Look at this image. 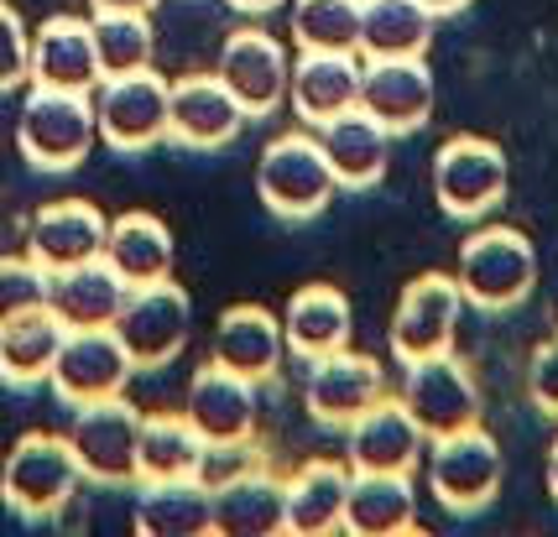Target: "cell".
Wrapping results in <instances>:
<instances>
[{"mask_svg": "<svg viewBox=\"0 0 558 537\" xmlns=\"http://www.w3.org/2000/svg\"><path fill=\"white\" fill-rule=\"evenodd\" d=\"M63 324L52 318V308H37V314L5 318L0 324V381L5 387H43L52 376V361L63 350Z\"/></svg>", "mask_w": 558, "mask_h": 537, "instance_id": "31", "label": "cell"}, {"mask_svg": "<svg viewBox=\"0 0 558 537\" xmlns=\"http://www.w3.org/2000/svg\"><path fill=\"white\" fill-rule=\"evenodd\" d=\"M245 121H251L245 105L230 95V84L219 74L178 78L168 89V142H178V147L219 151L241 136Z\"/></svg>", "mask_w": 558, "mask_h": 537, "instance_id": "15", "label": "cell"}, {"mask_svg": "<svg viewBox=\"0 0 558 537\" xmlns=\"http://www.w3.org/2000/svg\"><path fill=\"white\" fill-rule=\"evenodd\" d=\"M423 454H428V434L417 428L408 402L391 396V391L371 413H361L344 428V460H350V469H402V475H413Z\"/></svg>", "mask_w": 558, "mask_h": 537, "instance_id": "17", "label": "cell"}, {"mask_svg": "<svg viewBox=\"0 0 558 537\" xmlns=\"http://www.w3.org/2000/svg\"><path fill=\"white\" fill-rule=\"evenodd\" d=\"M365 0H292V42L298 52H361Z\"/></svg>", "mask_w": 558, "mask_h": 537, "instance_id": "35", "label": "cell"}, {"mask_svg": "<svg viewBox=\"0 0 558 537\" xmlns=\"http://www.w3.org/2000/svg\"><path fill=\"white\" fill-rule=\"evenodd\" d=\"M168 78L157 69H136V74L99 78L95 89V115L105 147L116 151H146L168 142Z\"/></svg>", "mask_w": 558, "mask_h": 537, "instance_id": "11", "label": "cell"}, {"mask_svg": "<svg viewBox=\"0 0 558 537\" xmlns=\"http://www.w3.org/2000/svg\"><path fill=\"white\" fill-rule=\"evenodd\" d=\"M105 235H110V220L99 215L95 204L58 198V204H43V209L32 215V224H26V251L48 271H63V267L99 261V256H105Z\"/></svg>", "mask_w": 558, "mask_h": 537, "instance_id": "21", "label": "cell"}, {"mask_svg": "<svg viewBox=\"0 0 558 537\" xmlns=\"http://www.w3.org/2000/svg\"><path fill=\"white\" fill-rule=\"evenodd\" d=\"M131 376H136V361L116 329H69L48 387L69 407H78V402H99V396H121Z\"/></svg>", "mask_w": 558, "mask_h": 537, "instance_id": "12", "label": "cell"}, {"mask_svg": "<svg viewBox=\"0 0 558 537\" xmlns=\"http://www.w3.org/2000/svg\"><path fill=\"white\" fill-rule=\"evenodd\" d=\"M95 11H151L157 0H89Z\"/></svg>", "mask_w": 558, "mask_h": 537, "instance_id": "40", "label": "cell"}, {"mask_svg": "<svg viewBox=\"0 0 558 537\" xmlns=\"http://www.w3.org/2000/svg\"><path fill=\"white\" fill-rule=\"evenodd\" d=\"M350 329H355V314H350V297L329 282H314V288H298L282 308V334H288V355H298L303 366L308 361H324L350 344Z\"/></svg>", "mask_w": 558, "mask_h": 537, "instance_id": "26", "label": "cell"}, {"mask_svg": "<svg viewBox=\"0 0 558 537\" xmlns=\"http://www.w3.org/2000/svg\"><path fill=\"white\" fill-rule=\"evenodd\" d=\"M408 413L417 417V428L428 439H444V434H460L470 423H481V387L454 350L444 355H423V361H408L402 366V391Z\"/></svg>", "mask_w": 558, "mask_h": 537, "instance_id": "10", "label": "cell"}, {"mask_svg": "<svg viewBox=\"0 0 558 537\" xmlns=\"http://www.w3.org/2000/svg\"><path fill=\"white\" fill-rule=\"evenodd\" d=\"M423 5H428L434 16H454V11H464L470 0H423Z\"/></svg>", "mask_w": 558, "mask_h": 537, "instance_id": "42", "label": "cell"}, {"mask_svg": "<svg viewBox=\"0 0 558 537\" xmlns=\"http://www.w3.org/2000/svg\"><path fill=\"white\" fill-rule=\"evenodd\" d=\"M355 469L350 460H308L288 475V533L324 537L344 527V501H350Z\"/></svg>", "mask_w": 558, "mask_h": 537, "instance_id": "29", "label": "cell"}, {"mask_svg": "<svg viewBox=\"0 0 558 537\" xmlns=\"http://www.w3.org/2000/svg\"><path fill=\"white\" fill-rule=\"evenodd\" d=\"M78 480L84 469H78L69 434H22L0 454V501L11 516H26V522L63 512Z\"/></svg>", "mask_w": 558, "mask_h": 537, "instance_id": "2", "label": "cell"}, {"mask_svg": "<svg viewBox=\"0 0 558 537\" xmlns=\"http://www.w3.org/2000/svg\"><path fill=\"white\" fill-rule=\"evenodd\" d=\"M89 26H95V52H99L105 78L151 69V48H157L151 11H95Z\"/></svg>", "mask_w": 558, "mask_h": 537, "instance_id": "34", "label": "cell"}, {"mask_svg": "<svg viewBox=\"0 0 558 537\" xmlns=\"http://www.w3.org/2000/svg\"><path fill=\"white\" fill-rule=\"evenodd\" d=\"M26 63H32V32H26L22 16L0 0V95L22 84Z\"/></svg>", "mask_w": 558, "mask_h": 537, "instance_id": "37", "label": "cell"}, {"mask_svg": "<svg viewBox=\"0 0 558 537\" xmlns=\"http://www.w3.org/2000/svg\"><path fill=\"white\" fill-rule=\"evenodd\" d=\"M136 533L142 537H204L215 533V490L198 475L136 480Z\"/></svg>", "mask_w": 558, "mask_h": 537, "instance_id": "23", "label": "cell"}, {"mask_svg": "<svg viewBox=\"0 0 558 537\" xmlns=\"http://www.w3.org/2000/svg\"><path fill=\"white\" fill-rule=\"evenodd\" d=\"M105 69H99L95 52V26L84 16H48V22L32 32V63H26V84H43V89H78V95H95Z\"/></svg>", "mask_w": 558, "mask_h": 537, "instance_id": "18", "label": "cell"}, {"mask_svg": "<svg viewBox=\"0 0 558 537\" xmlns=\"http://www.w3.org/2000/svg\"><path fill=\"white\" fill-rule=\"evenodd\" d=\"M256 194L267 204L277 220H318L335 194H340V178L329 168V157L318 147V131H282L271 136L262 162H256Z\"/></svg>", "mask_w": 558, "mask_h": 537, "instance_id": "1", "label": "cell"}, {"mask_svg": "<svg viewBox=\"0 0 558 537\" xmlns=\"http://www.w3.org/2000/svg\"><path fill=\"white\" fill-rule=\"evenodd\" d=\"M417 527V486L402 469H355L344 501V533L397 537Z\"/></svg>", "mask_w": 558, "mask_h": 537, "instance_id": "27", "label": "cell"}, {"mask_svg": "<svg viewBox=\"0 0 558 537\" xmlns=\"http://www.w3.org/2000/svg\"><path fill=\"white\" fill-rule=\"evenodd\" d=\"M183 417L198 428L204 443H251V434H256V381L209 361L189 381Z\"/></svg>", "mask_w": 558, "mask_h": 537, "instance_id": "19", "label": "cell"}, {"mask_svg": "<svg viewBox=\"0 0 558 537\" xmlns=\"http://www.w3.org/2000/svg\"><path fill=\"white\" fill-rule=\"evenodd\" d=\"M125 293L131 288L121 282V271L99 256V261H84V267L52 271L48 308L63 329H116Z\"/></svg>", "mask_w": 558, "mask_h": 537, "instance_id": "25", "label": "cell"}, {"mask_svg": "<svg viewBox=\"0 0 558 537\" xmlns=\"http://www.w3.org/2000/svg\"><path fill=\"white\" fill-rule=\"evenodd\" d=\"M189 329H194V303L172 277L131 288L121 303V318H116V334L131 350L136 370L172 366L183 355V344H189Z\"/></svg>", "mask_w": 558, "mask_h": 537, "instance_id": "9", "label": "cell"}, {"mask_svg": "<svg viewBox=\"0 0 558 537\" xmlns=\"http://www.w3.org/2000/svg\"><path fill=\"white\" fill-rule=\"evenodd\" d=\"M105 261L121 271L125 288H146L172 277V230L146 209H131L121 220H110L105 235Z\"/></svg>", "mask_w": 558, "mask_h": 537, "instance_id": "30", "label": "cell"}, {"mask_svg": "<svg viewBox=\"0 0 558 537\" xmlns=\"http://www.w3.org/2000/svg\"><path fill=\"white\" fill-rule=\"evenodd\" d=\"M438 16L423 0H365L361 5V58H423Z\"/></svg>", "mask_w": 558, "mask_h": 537, "instance_id": "32", "label": "cell"}, {"mask_svg": "<svg viewBox=\"0 0 558 537\" xmlns=\"http://www.w3.org/2000/svg\"><path fill=\"white\" fill-rule=\"evenodd\" d=\"M99 142L95 95L78 89H43L32 84L22 99V121H16V147L32 168L43 172H73Z\"/></svg>", "mask_w": 558, "mask_h": 537, "instance_id": "3", "label": "cell"}, {"mask_svg": "<svg viewBox=\"0 0 558 537\" xmlns=\"http://www.w3.org/2000/svg\"><path fill=\"white\" fill-rule=\"evenodd\" d=\"M423 469H428V490H434V501L444 507V512L475 516L501 496L507 460H501V443L490 439L481 423H470V428H460V434L428 439Z\"/></svg>", "mask_w": 558, "mask_h": 537, "instance_id": "5", "label": "cell"}, {"mask_svg": "<svg viewBox=\"0 0 558 537\" xmlns=\"http://www.w3.org/2000/svg\"><path fill=\"white\" fill-rule=\"evenodd\" d=\"M215 74L230 84V95L245 105L251 121H267L271 110H282V99H288L292 58L271 32H262V26H241V32L225 37Z\"/></svg>", "mask_w": 558, "mask_h": 537, "instance_id": "14", "label": "cell"}, {"mask_svg": "<svg viewBox=\"0 0 558 537\" xmlns=\"http://www.w3.org/2000/svg\"><path fill=\"white\" fill-rule=\"evenodd\" d=\"M288 355V334H282V318L262 308V303H235L225 308L215 324V340H209V361L235 376H251V381H267L277 376Z\"/></svg>", "mask_w": 558, "mask_h": 537, "instance_id": "22", "label": "cell"}, {"mask_svg": "<svg viewBox=\"0 0 558 537\" xmlns=\"http://www.w3.org/2000/svg\"><path fill=\"white\" fill-rule=\"evenodd\" d=\"M235 11H251V16H262V11H277L282 0H230Z\"/></svg>", "mask_w": 558, "mask_h": 537, "instance_id": "41", "label": "cell"}, {"mask_svg": "<svg viewBox=\"0 0 558 537\" xmlns=\"http://www.w3.org/2000/svg\"><path fill=\"white\" fill-rule=\"evenodd\" d=\"M215 533L219 537H271L288 533V480L262 464L215 486Z\"/></svg>", "mask_w": 558, "mask_h": 537, "instance_id": "28", "label": "cell"}, {"mask_svg": "<svg viewBox=\"0 0 558 537\" xmlns=\"http://www.w3.org/2000/svg\"><path fill=\"white\" fill-rule=\"evenodd\" d=\"M554 417H558V413H554Z\"/></svg>", "mask_w": 558, "mask_h": 537, "instance_id": "44", "label": "cell"}, {"mask_svg": "<svg viewBox=\"0 0 558 537\" xmlns=\"http://www.w3.org/2000/svg\"><path fill=\"white\" fill-rule=\"evenodd\" d=\"M460 288L464 303L481 314H507L522 308L537 288V251L522 230L511 224H486L460 245Z\"/></svg>", "mask_w": 558, "mask_h": 537, "instance_id": "4", "label": "cell"}, {"mask_svg": "<svg viewBox=\"0 0 558 537\" xmlns=\"http://www.w3.org/2000/svg\"><path fill=\"white\" fill-rule=\"evenodd\" d=\"M318 147H324V157H329V168H335V178H340V188H376V183L387 178L391 131L376 121V115H365L361 105L318 125Z\"/></svg>", "mask_w": 558, "mask_h": 537, "instance_id": "24", "label": "cell"}, {"mask_svg": "<svg viewBox=\"0 0 558 537\" xmlns=\"http://www.w3.org/2000/svg\"><path fill=\"white\" fill-rule=\"evenodd\" d=\"M204 460V439L183 413H157L142 417V449H136V469L142 480H178V475H198Z\"/></svg>", "mask_w": 558, "mask_h": 537, "instance_id": "33", "label": "cell"}, {"mask_svg": "<svg viewBox=\"0 0 558 537\" xmlns=\"http://www.w3.org/2000/svg\"><path fill=\"white\" fill-rule=\"evenodd\" d=\"M69 443L78 454L84 480L95 486H136V449H142V413L125 396H99V402H78L69 423Z\"/></svg>", "mask_w": 558, "mask_h": 537, "instance_id": "6", "label": "cell"}, {"mask_svg": "<svg viewBox=\"0 0 558 537\" xmlns=\"http://www.w3.org/2000/svg\"><path fill=\"white\" fill-rule=\"evenodd\" d=\"M361 52H298L288 78V105L292 115L318 131L324 121H335L344 110L361 105Z\"/></svg>", "mask_w": 558, "mask_h": 537, "instance_id": "20", "label": "cell"}, {"mask_svg": "<svg viewBox=\"0 0 558 537\" xmlns=\"http://www.w3.org/2000/svg\"><path fill=\"white\" fill-rule=\"evenodd\" d=\"M52 271L26 251V256H0V324L48 308Z\"/></svg>", "mask_w": 558, "mask_h": 537, "instance_id": "36", "label": "cell"}, {"mask_svg": "<svg viewBox=\"0 0 558 537\" xmlns=\"http://www.w3.org/2000/svg\"><path fill=\"white\" fill-rule=\"evenodd\" d=\"M464 288L454 271H423L413 277L397 308H391V355L408 366V361H423V355H444L454 350V334H460V318H464Z\"/></svg>", "mask_w": 558, "mask_h": 537, "instance_id": "7", "label": "cell"}, {"mask_svg": "<svg viewBox=\"0 0 558 537\" xmlns=\"http://www.w3.org/2000/svg\"><path fill=\"white\" fill-rule=\"evenodd\" d=\"M507 188V151L486 136H449L434 151V198L449 220H486Z\"/></svg>", "mask_w": 558, "mask_h": 537, "instance_id": "8", "label": "cell"}, {"mask_svg": "<svg viewBox=\"0 0 558 537\" xmlns=\"http://www.w3.org/2000/svg\"><path fill=\"white\" fill-rule=\"evenodd\" d=\"M548 496L558 501V443L548 449Z\"/></svg>", "mask_w": 558, "mask_h": 537, "instance_id": "43", "label": "cell"}, {"mask_svg": "<svg viewBox=\"0 0 558 537\" xmlns=\"http://www.w3.org/2000/svg\"><path fill=\"white\" fill-rule=\"evenodd\" d=\"M245 469H256V449L251 443H204V460H198V480L215 490L225 480H235Z\"/></svg>", "mask_w": 558, "mask_h": 537, "instance_id": "38", "label": "cell"}, {"mask_svg": "<svg viewBox=\"0 0 558 537\" xmlns=\"http://www.w3.org/2000/svg\"><path fill=\"white\" fill-rule=\"evenodd\" d=\"M527 396H533L543 413H558V334L533 350V366H527Z\"/></svg>", "mask_w": 558, "mask_h": 537, "instance_id": "39", "label": "cell"}, {"mask_svg": "<svg viewBox=\"0 0 558 537\" xmlns=\"http://www.w3.org/2000/svg\"><path fill=\"white\" fill-rule=\"evenodd\" d=\"M381 396H387V370H381L376 355H361V350L344 344V350L324 355V361H308L303 402H308L314 423H324V428H350Z\"/></svg>", "mask_w": 558, "mask_h": 537, "instance_id": "13", "label": "cell"}, {"mask_svg": "<svg viewBox=\"0 0 558 537\" xmlns=\"http://www.w3.org/2000/svg\"><path fill=\"white\" fill-rule=\"evenodd\" d=\"M361 110L376 115L391 136L423 131L434 115V69L423 58H365Z\"/></svg>", "mask_w": 558, "mask_h": 537, "instance_id": "16", "label": "cell"}]
</instances>
